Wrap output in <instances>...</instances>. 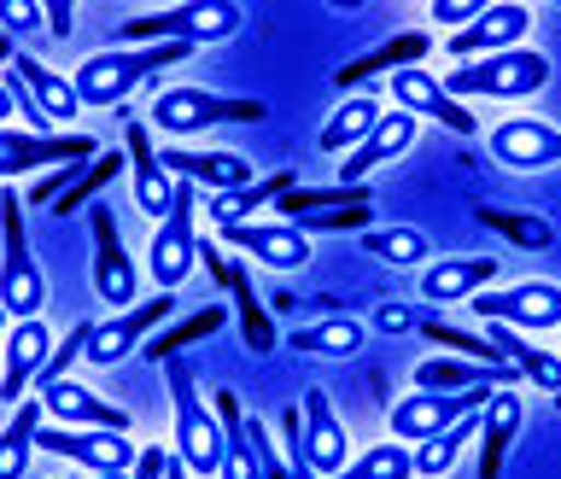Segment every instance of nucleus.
<instances>
[{
  "mask_svg": "<svg viewBox=\"0 0 561 479\" xmlns=\"http://www.w3.org/2000/svg\"><path fill=\"white\" fill-rule=\"evenodd\" d=\"M187 42H152V47H105V53H88V59L77 65V77H70V88H77L82 112H105V105H123L135 94L147 77H158L164 65H182L187 59Z\"/></svg>",
  "mask_w": 561,
  "mask_h": 479,
  "instance_id": "nucleus-1",
  "label": "nucleus"
},
{
  "mask_svg": "<svg viewBox=\"0 0 561 479\" xmlns=\"http://www.w3.org/2000/svg\"><path fill=\"white\" fill-rule=\"evenodd\" d=\"M438 82H445L450 100H533L550 88V59L538 47H508L491 53V59L450 65Z\"/></svg>",
  "mask_w": 561,
  "mask_h": 479,
  "instance_id": "nucleus-2",
  "label": "nucleus"
},
{
  "mask_svg": "<svg viewBox=\"0 0 561 479\" xmlns=\"http://www.w3.org/2000/svg\"><path fill=\"white\" fill-rule=\"evenodd\" d=\"M7 187V182H0ZM0 310L12 322H35L47 310V275L30 252V235H24V199L7 187L0 193Z\"/></svg>",
  "mask_w": 561,
  "mask_h": 479,
  "instance_id": "nucleus-3",
  "label": "nucleus"
},
{
  "mask_svg": "<svg viewBox=\"0 0 561 479\" xmlns=\"http://www.w3.org/2000/svg\"><path fill=\"white\" fill-rule=\"evenodd\" d=\"M164 380H170V410H175V463H182L193 479H217V468H222V421L205 410V398H199V386H193L182 357L164 363Z\"/></svg>",
  "mask_w": 561,
  "mask_h": 479,
  "instance_id": "nucleus-4",
  "label": "nucleus"
},
{
  "mask_svg": "<svg viewBox=\"0 0 561 479\" xmlns=\"http://www.w3.org/2000/svg\"><path fill=\"white\" fill-rule=\"evenodd\" d=\"M193 270H199V193H193V182H182V175H175L170 217L152 223L147 275H152L158 293H182Z\"/></svg>",
  "mask_w": 561,
  "mask_h": 479,
  "instance_id": "nucleus-5",
  "label": "nucleus"
},
{
  "mask_svg": "<svg viewBox=\"0 0 561 479\" xmlns=\"http://www.w3.org/2000/svg\"><path fill=\"white\" fill-rule=\"evenodd\" d=\"M240 24H245V7H228V0H187V7H170V12H152V18H129V24H123V47H152V42L205 47V42L240 35Z\"/></svg>",
  "mask_w": 561,
  "mask_h": 479,
  "instance_id": "nucleus-6",
  "label": "nucleus"
},
{
  "mask_svg": "<svg viewBox=\"0 0 561 479\" xmlns=\"http://www.w3.org/2000/svg\"><path fill=\"white\" fill-rule=\"evenodd\" d=\"M263 117H270L263 100L210 94V88H193V82H175L152 100V123L164 135H199V129H217V123H263Z\"/></svg>",
  "mask_w": 561,
  "mask_h": 479,
  "instance_id": "nucleus-7",
  "label": "nucleus"
},
{
  "mask_svg": "<svg viewBox=\"0 0 561 479\" xmlns=\"http://www.w3.org/2000/svg\"><path fill=\"white\" fill-rule=\"evenodd\" d=\"M491 392H497V386H473V392H410V398H398L392 410H386V427H392L398 445H421V438L445 433L450 421L480 415Z\"/></svg>",
  "mask_w": 561,
  "mask_h": 479,
  "instance_id": "nucleus-8",
  "label": "nucleus"
},
{
  "mask_svg": "<svg viewBox=\"0 0 561 479\" xmlns=\"http://www.w3.org/2000/svg\"><path fill=\"white\" fill-rule=\"evenodd\" d=\"M199 263L210 275H217V287L234 298V322H240V340H245V351H257V357H270V351L280 345V328H275V316L263 310V298L252 293V275L240 270L234 258L222 252L217 240H199Z\"/></svg>",
  "mask_w": 561,
  "mask_h": 479,
  "instance_id": "nucleus-9",
  "label": "nucleus"
},
{
  "mask_svg": "<svg viewBox=\"0 0 561 479\" xmlns=\"http://www.w3.org/2000/svg\"><path fill=\"white\" fill-rule=\"evenodd\" d=\"M468 310L480 322H503L515 333H543V328H561V287L556 281H515L503 293H473Z\"/></svg>",
  "mask_w": 561,
  "mask_h": 479,
  "instance_id": "nucleus-10",
  "label": "nucleus"
},
{
  "mask_svg": "<svg viewBox=\"0 0 561 479\" xmlns=\"http://www.w3.org/2000/svg\"><path fill=\"white\" fill-rule=\"evenodd\" d=\"M88 223H94V298L112 310H135L140 305V270H135V258L123 252L112 205L94 199L88 205Z\"/></svg>",
  "mask_w": 561,
  "mask_h": 479,
  "instance_id": "nucleus-11",
  "label": "nucleus"
},
{
  "mask_svg": "<svg viewBox=\"0 0 561 479\" xmlns=\"http://www.w3.org/2000/svg\"><path fill=\"white\" fill-rule=\"evenodd\" d=\"M170 310H175V293H152L147 305L105 316V322H94V333H88V351H82V363H94V368H117L123 357H135V351L152 340V333H158V322H164Z\"/></svg>",
  "mask_w": 561,
  "mask_h": 479,
  "instance_id": "nucleus-12",
  "label": "nucleus"
},
{
  "mask_svg": "<svg viewBox=\"0 0 561 479\" xmlns=\"http://www.w3.org/2000/svg\"><path fill=\"white\" fill-rule=\"evenodd\" d=\"M35 451L65 456V463H82L88 474H129L140 463V445L129 433H105V427H42L35 433Z\"/></svg>",
  "mask_w": 561,
  "mask_h": 479,
  "instance_id": "nucleus-13",
  "label": "nucleus"
},
{
  "mask_svg": "<svg viewBox=\"0 0 561 479\" xmlns=\"http://www.w3.org/2000/svg\"><path fill=\"white\" fill-rule=\"evenodd\" d=\"M100 147L94 135H30V129H0V182L59 164H94Z\"/></svg>",
  "mask_w": 561,
  "mask_h": 479,
  "instance_id": "nucleus-14",
  "label": "nucleus"
},
{
  "mask_svg": "<svg viewBox=\"0 0 561 479\" xmlns=\"http://www.w3.org/2000/svg\"><path fill=\"white\" fill-rule=\"evenodd\" d=\"M53 345H59V340L47 333L42 316H35V322H12L7 328V345H0V410H7V415L30 398V386L47 368Z\"/></svg>",
  "mask_w": 561,
  "mask_h": 479,
  "instance_id": "nucleus-15",
  "label": "nucleus"
},
{
  "mask_svg": "<svg viewBox=\"0 0 561 479\" xmlns=\"http://www.w3.org/2000/svg\"><path fill=\"white\" fill-rule=\"evenodd\" d=\"M538 24L533 7L520 0H497V7H480L468 30L450 35V59L468 65V59H491V53H508V47H526V30Z\"/></svg>",
  "mask_w": 561,
  "mask_h": 479,
  "instance_id": "nucleus-16",
  "label": "nucleus"
},
{
  "mask_svg": "<svg viewBox=\"0 0 561 479\" xmlns=\"http://www.w3.org/2000/svg\"><path fill=\"white\" fill-rule=\"evenodd\" d=\"M217 246L222 252H245L257 258L263 270L275 275H293L310 263V235L293 223H240V228H217Z\"/></svg>",
  "mask_w": 561,
  "mask_h": 479,
  "instance_id": "nucleus-17",
  "label": "nucleus"
},
{
  "mask_svg": "<svg viewBox=\"0 0 561 479\" xmlns=\"http://www.w3.org/2000/svg\"><path fill=\"white\" fill-rule=\"evenodd\" d=\"M386 88H392L398 112H410V117H433V123H445L450 135H468V140L480 135V117H473L462 100H450V94H445V82H438L427 65H410V70H398V77L386 82Z\"/></svg>",
  "mask_w": 561,
  "mask_h": 479,
  "instance_id": "nucleus-18",
  "label": "nucleus"
},
{
  "mask_svg": "<svg viewBox=\"0 0 561 479\" xmlns=\"http://www.w3.org/2000/svg\"><path fill=\"white\" fill-rule=\"evenodd\" d=\"M485 147H491V158H497L503 170H515V175H538V170L561 164V129H550V123H538V117L497 123Z\"/></svg>",
  "mask_w": 561,
  "mask_h": 479,
  "instance_id": "nucleus-19",
  "label": "nucleus"
},
{
  "mask_svg": "<svg viewBox=\"0 0 561 479\" xmlns=\"http://www.w3.org/2000/svg\"><path fill=\"white\" fill-rule=\"evenodd\" d=\"M35 403H42V415H53V427H105V433H129V410L105 403L94 386H82V380L35 386Z\"/></svg>",
  "mask_w": 561,
  "mask_h": 479,
  "instance_id": "nucleus-20",
  "label": "nucleus"
},
{
  "mask_svg": "<svg viewBox=\"0 0 561 479\" xmlns=\"http://www.w3.org/2000/svg\"><path fill=\"white\" fill-rule=\"evenodd\" d=\"M123 158H129V175H135L140 217L164 223L170 199H175V175L158 164V147H152V135H147V123H140V117H123Z\"/></svg>",
  "mask_w": 561,
  "mask_h": 479,
  "instance_id": "nucleus-21",
  "label": "nucleus"
},
{
  "mask_svg": "<svg viewBox=\"0 0 561 479\" xmlns=\"http://www.w3.org/2000/svg\"><path fill=\"white\" fill-rule=\"evenodd\" d=\"M497 281V258H433L421 270V310H445V305H468L473 293H485Z\"/></svg>",
  "mask_w": 561,
  "mask_h": 479,
  "instance_id": "nucleus-22",
  "label": "nucleus"
},
{
  "mask_svg": "<svg viewBox=\"0 0 561 479\" xmlns=\"http://www.w3.org/2000/svg\"><path fill=\"white\" fill-rule=\"evenodd\" d=\"M415 129H421V117H410V112H386L380 123H375V135L363 140L357 152L340 164V187H363L368 175H375L380 164H392V158H403L415 147Z\"/></svg>",
  "mask_w": 561,
  "mask_h": 479,
  "instance_id": "nucleus-23",
  "label": "nucleus"
},
{
  "mask_svg": "<svg viewBox=\"0 0 561 479\" xmlns=\"http://www.w3.org/2000/svg\"><path fill=\"white\" fill-rule=\"evenodd\" d=\"M158 164L170 175H182V182H205L217 193H234V187H252L257 170L245 152H187V147H164L158 152Z\"/></svg>",
  "mask_w": 561,
  "mask_h": 479,
  "instance_id": "nucleus-24",
  "label": "nucleus"
},
{
  "mask_svg": "<svg viewBox=\"0 0 561 479\" xmlns=\"http://www.w3.org/2000/svg\"><path fill=\"white\" fill-rule=\"evenodd\" d=\"M305 451H310V468L316 479H333L345 463H351V445H345V427H340V415H333V403L322 386H310L305 392Z\"/></svg>",
  "mask_w": 561,
  "mask_h": 479,
  "instance_id": "nucleus-25",
  "label": "nucleus"
},
{
  "mask_svg": "<svg viewBox=\"0 0 561 479\" xmlns=\"http://www.w3.org/2000/svg\"><path fill=\"white\" fill-rule=\"evenodd\" d=\"M520 421H526L520 386H497V392L485 398V410H480V479L503 474V456H508V445H515Z\"/></svg>",
  "mask_w": 561,
  "mask_h": 479,
  "instance_id": "nucleus-26",
  "label": "nucleus"
},
{
  "mask_svg": "<svg viewBox=\"0 0 561 479\" xmlns=\"http://www.w3.org/2000/svg\"><path fill=\"white\" fill-rule=\"evenodd\" d=\"M485 340L497 345V357H503L508 368H515L520 380H533L538 392H550V398L561 392V357H556L550 345H533V340H526V333L503 328V322H485Z\"/></svg>",
  "mask_w": 561,
  "mask_h": 479,
  "instance_id": "nucleus-27",
  "label": "nucleus"
},
{
  "mask_svg": "<svg viewBox=\"0 0 561 479\" xmlns=\"http://www.w3.org/2000/svg\"><path fill=\"white\" fill-rule=\"evenodd\" d=\"M427 53H433L427 35H421V30H403V35H392L386 47H375V53H363V59L340 65V70H333V82H340V88H357V82H375V77H398V70L421 65Z\"/></svg>",
  "mask_w": 561,
  "mask_h": 479,
  "instance_id": "nucleus-28",
  "label": "nucleus"
},
{
  "mask_svg": "<svg viewBox=\"0 0 561 479\" xmlns=\"http://www.w3.org/2000/svg\"><path fill=\"white\" fill-rule=\"evenodd\" d=\"M386 117L380 105V88H363V94H345L333 105V117L322 123V152H357L368 135H375V123Z\"/></svg>",
  "mask_w": 561,
  "mask_h": 479,
  "instance_id": "nucleus-29",
  "label": "nucleus"
},
{
  "mask_svg": "<svg viewBox=\"0 0 561 479\" xmlns=\"http://www.w3.org/2000/svg\"><path fill=\"white\" fill-rule=\"evenodd\" d=\"M12 77L30 88V100L42 105L47 123H70V117L82 112V100H77V88H70V77L47 70L42 59H30V53H12Z\"/></svg>",
  "mask_w": 561,
  "mask_h": 479,
  "instance_id": "nucleus-30",
  "label": "nucleus"
},
{
  "mask_svg": "<svg viewBox=\"0 0 561 479\" xmlns=\"http://www.w3.org/2000/svg\"><path fill=\"white\" fill-rule=\"evenodd\" d=\"M363 252L375 263H386V270H427L433 240L410 223H386V228H363Z\"/></svg>",
  "mask_w": 561,
  "mask_h": 479,
  "instance_id": "nucleus-31",
  "label": "nucleus"
},
{
  "mask_svg": "<svg viewBox=\"0 0 561 479\" xmlns=\"http://www.w3.org/2000/svg\"><path fill=\"white\" fill-rule=\"evenodd\" d=\"M363 340H368V328L357 316H322V322H310V328H293L280 345L305 351V357H357Z\"/></svg>",
  "mask_w": 561,
  "mask_h": 479,
  "instance_id": "nucleus-32",
  "label": "nucleus"
},
{
  "mask_svg": "<svg viewBox=\"0 0 561 479\" xmlns=\"http://www.w3.org/2000/svg\"><path fill=\"white\" fill-rule=\"evenodd\" d=\"M293 187H298V175L280 170V175H263V182H252V187L217 193V199H210L205 210H210V223H217V228H240V223H252L257 205H275L280 193H293Z\"/></svg>",
  "mask_w": 561,
  "mask_h": 479,
  "instance_id": "nucleus-33",
  "label": "nucleus"
},
{
  "mask_svg": "<svg viewBox=\"0 0 561 479\" xmlns=\"http://www.w3.org/2000/svg\"><path fill=\"white\" fill-rule=\"evenodd\" d=\"M217 421H222V468L217 479H257V451L245 433V410L234 392H217Z\"/></svg>",
  "mask_w": 561,
  "mask_h": 479,
  "instance_id": "nucleus-34",
  "label": "nucleus"
},
{
  "mask_svg": "<svg viewBox=\"0 0 561 479\" xmlns=\"http://www.w3.org/2000/svg\"><path fill=\"white\" fill-rule=\"evenodd\" d=\"M35 433H42V403L24 398L7 421H0V479H24L30 474Z\"/></svg>",
  "mask_w": 561,
  "mask_h": 479,
  "instance_id": "nucleus-35",
  "label": "nucleus"
},
{
  "mask_svg": "<svg viewBox=\"0 0 561 479\" xmlns=\"http://www.w3.org/2000/svg\"><path fill=\"white\" fill-rule=\"evenodd\" d=\"M468 438H480V415H462V421H450L445 433H433V438H421V445H410V463L415 474H450L456 463H462V451H468Z\"/></svg>",
  "mask_w": 561,
  "mask_h": 479,
  "instance_id": "nucleus-36",
  "label": "nucleus"
},
{
  "mask_svg": "<svg viewBox=\"0 0 561 479\" xmlns=\"http://www.w3.org/2000/svg\"><path fill=\"white\" fill-rule=\"evenodd\" d=\"M222 328H228V305H205V310H193L187 322L152 333V340L140 345V351H147L152 363H170V357H182L187 345H199V340H210V333H222Z\"/></svg>",
  "mask_w": 561,
  "mask_h": 479,
  "instance_id": "nucleus-37",
  "label": "nucleus"
},
{
  "mask_svg": "<svg viewBox=\"0 0 561 479\" xmlns=\"http://www.w3.org/2000/svg\"><path fill=\"white\" fill-rule=\"evenodd\" d=\"M473 223L497 228L503 240H515L520 252H550L556 246V228L543 217H520V210H497V205H473Z\"/></svg>",
  "mask_w": 561,
  "mask_h": 479,
  "instance_id": "nucleus-38",
  "label": "nucleus"
},
{
  "mask_svg": "<svg viewBox=\"0 0 561 479\" xmlns=\"http://www.w3.org/2000/svg\"><path fill=\"white\" fill-rule=\"evenodd\" d=\"M333 479H415L410 445H398V438H380V445H368L357 463H345Z\"/></svg>",
  "mask_w": 561,
  "mask_h": 479,
  "instance_id": "nucleus-39",
  "label": "nucleus"
},
{
  "mask_svg": "<svg viewBox=\"0 0 561 479\" xmlns=\"http://www.w3.org/2000/svg\"><path fill=\"white\" fill-rule=\"evenodd\" d=\"M117 170H123V158H105V152H100L94 164H88V170L77 175V182H70V193H65V199H59V205H47V210H53V217H70V210H88V205H94V193H100L105 182H112Z\"/></svg>",
  "mask_w": 561,
  "mask_h": 479,
  "instance_id": "nucleus-40",
  "label": "nucleus"
},
{
  "mask_svg": "<svg viewBox=\"0 0 561 479\" xmlns=\"http://www.w3.org/2000/svg\"><path fill=\"white\" fill-rule=\"evenodd\" d=\"M293 228H305V235H333V228H375V205H333V210H316V217H298Z\"/></svg>",
  "mask_w": 561,
  "mask_h": 479,
  "instance_id": "nucleus-41",
  "label": "nucleus"
},
{
  "mask_svg": "<svg viewBox=\"0 0 561 479\" xmlns=\"http://www.w3.org/2000/svg\"><path fill=\"white\" fill-rule=\"evenodd\" d=\"M35 24H47V7H35V0H0V35H30Z\"/></svg>",
  "mask_w": 561,
  "mask_h": 479,
  "instance_id": "nucleus-42",
  "label": "nucleus"
},
{
  "mask_svg": "<svg viewBox=\"0 0 561 479\" xmlns=\"http://www.w3.org/2000/svg\"><path fill=\"white\" fill-rule=\"evenodd\" d=\"M415 322H421V305H410V298L375 305V333H415Z\"/></svg>",
  "mask_w": 561,
  "mask_h": 479,
  "instance_id": "nucleus-43",
  "label": "nucleus"
},
{
  "mask_svg": "<svg viewBox=\"0 0 561 479\" xmlns=\"http://www.w3.org/2000/svg\"><path fill=\"white\" fill-rule=\"evenodd\" d=\"M245 433H252V451H257V479H287V468H280V456H275V438H270V427L245 415Z\"/></svg>",
  "mask_w": 561,
  "mask_h": 479,
  "instance_id": "nucleus-44",
  "label": "nucleus"
},
{
  "mask_svg": "<svg viewBox=\"0 0 561 479\" xmlns=\"http://www.w3.org/2000/svg\"><path fill=\"white\" fill-rule=\"evenodd\" d=\"M427 18L433 24H450V35H456V30H468L473 18H480V0H433Z\"/></svg>",
  "mask_w": 561,
  "mask_h": 479,
  "instance_id": "nucleus-45",
  "label": "nucleus"
},
{
  "mask_svg": "<svg viewBox=\"0 0 561 479\" xmlns=\"http://www.w3.org/2000/svg\"><path fill=\"white\" fill-rule=\"evenodd\" d=\"M164 468H170V451L164 445H140V463L129 468V479H164Z\"/></svg>",
  "mask_w": 561,
  "mask_h": 479,
  "instance_id": "nucleus-46",
  "label": "nucleus"
},
{
  "mask_svg": "<svg viewBox=\"0 0 561 479\" xmlns=\"http://www.w3.org/2000/svg\"><path fill=\"white\" fill-rule=\"evenodd\" d=\"M47 30L65 42V35L77 30V7H70V0H47Z\"/></svg>",
  "mask_w": 561,
  "mask_h": 479,
  "instance_id": "nucleus-47",
  "label": "nucleus"
},
{
  "mask_svg": "<svg viewBox=\"0 0 561 479\" xmlns=\"http://www.w3.org/2000/svg\"><path fill=\"white\" fill-rule=\"evenodd\" d=\"M12 112H18V105H12V88H7V77H0V129H7Z\"/></svg>",
  "mask_w": 561,
  "mask_h": 479,
  "instance_id": "nucleus-48",
  "label": "nucleus"
},
{
  "mask_svg": "<svg viewBox=\"0 0 561 479\" xmlns=\"http://www.w3.org/2000/svg\"><path fill=\"white\" fill-rule=\"evenodd\" d=\"M164 479H193V474H187V468H182V463H175V456H170V468H164Z\"/></svg>",
  "mask_w": 561,
  "mask_h": 479,
  "instance_id": "nucleus-49",
  "label": "nucleus"
},
{
  "mask_svg": "<svg viewBox=\"0 0 561 479\" xmlns=\"http://www.w3.org/2000/svg\"><path fill=\"white\" fill-rule=\"evenodd\" d=\"M7 328H12V316H7V310H0V345H7Z\"/></svg>",
  "mask_w": 561,
  "mask_h": 479,
  "instance_id": "nucleus-50",
  "label": "nucleus"
},
{
  "mask_svg": "<svg viewBox=\"0 0 561 479\" xmlns=\"http://www.w3.org/2000/svg\"><path fill=\"white\" fill-rule=\"evenodd\" d=\"M94 479H129V474H94Z\"/></svg>",
  "mask_w": 561,
  "mask_h": 479,
  "instance_id": "nucleus-51",
  "label": "nucleus"
},
{
  "mask_svg": "<svg viewBox=\"0 0 561 479\" xmlns=\"http://www.w3.org/2000/svg\"><path fill=\"white\" fill-rule=\"evenodd\" d=\"M556 410H561V392H556Z\"/></svg>",
  "mask_w": 561,
  "mask_h": 479,
  "instance_id": "nucleus-52",
  "label": "nucleus"
},
{
  "mask_svg": "<svg viewBox=\"0 0 561 479\" xmlns=\"http://www.w3.org/2000/svg\"><path fill=\"white\" fill-rule=\"evenodd\" d=\"M556 357H561V345H556Z\"/></svg>",
  "mask_w": 561,
  "mask_h": 479,
  "instance_id": "nucleus-53",
  "label": "nucleus"
},
{
  "mask_svg": "<svg viewBox=\"0 0 561 479\" xmlns=\"http://www.w3.org/2000/svg\"><path fill=\"white\" fill-rule=\"evenodd\" d=\"M0 193H7V187H0Z\"/></svg>",
  "mask_w": 561,
  "mask_h": 479,
  "instance_id": "nucleus-54",
  "label": "nucleus"
}]
</instances>
